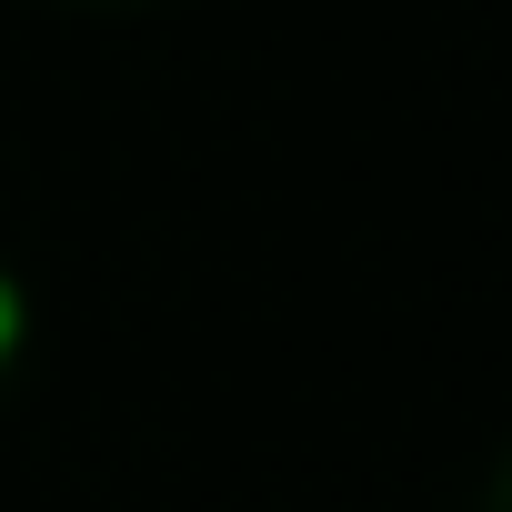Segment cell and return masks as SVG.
Returning <instances> with one entry per match:
<instances>
[{
  "label": "cell",
  "mask_w": 512,
  "mask_h": 512,
  "mask_svg": "<svg viewBox=\"0 0 512 512\" xmlns=\"http://www.w3.org/2000/svg\"><path fill=\"white\" fill-rule=\"evenodd\" d=\"M21 362H31V282H21L11 262H0V402H11Z\"/></svg>",
  "instance_id": "1"
},
{
  "label": "cell",
  "mask_w": 512,
  "mask_h": 512,
  "mask_svg": "<svg viewBox=\"0 0 512 512\" xmlns=\"http://www.w3.org/2000/svg\"><path fill=\"white\" fill-rule=\"evenodd\" d=\"M41 11H81V21H111V11H151V0H41Z\"/></svg>",
  "instance_id": "2"
}]
</instances>
